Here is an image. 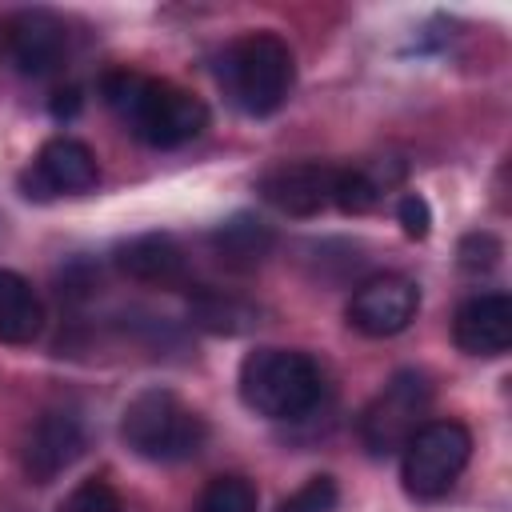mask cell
Returning <instances> with one entry per match:
<instances>
[{
  "label": "cell",
  "mask_w": 512,
  "mask_h": 512,
  "mask_svg": "<svg viewBox=\"0 0 512 512\" xmlns=\"http://www.w3.org/2000/svg\"><path fill=\"white\" fill-rule=\"evenodd\" d=\"M100 96L128 124V132L152 148H180L208 128V104L200 96L132 68L104 72Z\"/></svg>",
  "instance_id": "cell-1"
},
{
  "label": "cell",
  "mask_w": 512,
  "mask_h": 512,
  "mask_svg": "<svg viewBox=\"0 0 512 512\" xmlns=\"http://www.w3.org/2000/svg\"><path fill=\"white\" fill-rule=\"evenodd\" d=\"M324 396V372L308 352L256 348L240 360V400L268 420H300Z\"/></svg>",
  "instance_id": "cell-2"
},
{
  "label": "cell",
  "mask_w": 512,
  "mask_h": 512,
  "mask_svg": "<svg viewBox=\"0 0 512 512\" xmlns=\"http://www.w3.org/2000/svg\"><path fill=\"white\" fill-rule=\"evenodd\" d=\"M220 84L244 116H272L296 84V56L276 32H248L224 48Z\"/></svg>",
  "instance_id": "cell-3"
},
{
  "label": "cell",
  "mask_w": 512,
  "mask_h": 512,
  "mask_svg": "<svg viewBox=\"0 0 512 512\" xmlns=\"http://www.w3.org/2000/svg\"><path fill=\"white\" fill-rule=\"evenodd\" d=\"M120 436L136 456L152 464H180L204 448L208 424L172 388H144L128 400L120 416Z\"/></svg>",
  "instance_id": "cell-4"
},
{
  "label": "cell",
  "mask_w": 512,
  "mask_h": 512,
  "mask_svg": "<svg viewBox=\"0 0 512 512\" xmlns=\"http://www.w3.org/2000/svg\"><path fill=\"white\" fill-rule=\"evenodd\" d=\"M400 480L408 488V496L416 500H436L444 496L460 472L468 468L472 456V432L460 420H424L408 444L400 448Z\"/></svg>",
  "instance_id": "cell-5"
},
{
  "label": "cell",
  "mask_w": 512,
  "mask_h": 512,
  "mask_svg": "<svg viewBox=\"0 0 512 512\" xmlns=\"http://www.w3.org/2000/svg\"><path fill=\"white\" fill-rule=\"evenodd\" d=\"M428 404H432V384L420 372H412V368L396 372L376 392V400L364 408V416H360V440H364V448L372 456L400 452L408 444V436L424 424Z\"/></svg>",
  "instance_id": "cell-6"
},
{
  "label": "cell",
  "mask_w": 512,
  "mask_h": 512,
  "mask_svg": "<svg viewBox=\"0 0 512 512\" xmlns=\"http://www.w3.org/2000/svg\"><path fill=\"white\" fill-rule=\"evenodd\" d=\"M96 180H100L96 152L84 140H76V136H52V140H44L40 152H36V160L20 176L24 196H36V200L88 192V188H96Z\"/></svg>",
  "instance_id": "cell-7"
},
{
  "label": "cell",
  "mask_w": 512,
  "mask_h": 512,
  "mask_svg": "<svg viewBox=\"0 0 512 512\" xmlns=\"http://www.w3.org/2000/svg\"><path fill=\"white\" fill-rule=\"evenodd\" d=\"M416 308H420V288L408 276L384 272V276L364 280L352 292V300H348V324L360 336L384 340V336L404 332L416 320Z\"/></svg>",
  "instance_id": "cell-8"
},
{
  "label": "cell",
  "mask_w": 512,
  "mask_h": 512,
  "mask_svg": "<svg viewBox=\"0 0 512 512\" xmlns=\"http://www.w3.org/2000/svg\"><path fill=\"white\" fill-rule=\"evenodd\" d=\"M80 452H84L80 416L68 408H48L36 416V424L28 428V436L20 444V468L32 484H52L60 472H68L76 464Z\"/></svg>",
  "instance_id": "cell-9"
},
{
  "label": "cell",
  "mask_w": 512,
  "mask_h": 512,
  "mask_svg": "<svg viewBox=\"0 0 512 512\" xmlns=\"http://www.w3.org/2000/svg\"><path fill=\"white\" fill-rule=\"evenodd\" d=\"M332 188H336V168L320 160L276 164L256 184L260 200L284 216H320L332 204Z\"/></svg>",
  "instance_id": "cell-10"
},
{
  "label": "cell",
  "mask_w": 512,
  "mask_h": 512,
  "mask_svg": "<svg viewBox=\"0 0 512 512\" xmlns=\"http://www.w3.org/2000/svg\"><path fill=\"white\" fill-rule=\"evenodd\" d=\"M452 340L468 356H504L512 348V300L504 292L468 296L452 316Z\"/></svg>",
  "instance_id": "cell-11"
},
{
  "label": "cell",
  "mask_w": 512,
  "mask_h": 512,
  "mask_svg": "<svg viewBox=\"0 0 512 512\" xmlns=\"http://www.w3.org/2000/svg\"><path fill=\"white\" fill-rule=\"evenodd\" d=\"M8 52L24 76H48L60 68V60L68 52V28L48 8L16 12L8 24Z\"/></svg>",
  "instance_id": "cell-12"
},
{
  "label": "cell",
  "mask_w": 512,
  "mask_h": 512,
  "mask_svg": "<svg viewBox=\"0 0 512 512\" xmlns=\"http://www.w3.org/2000/svg\"><path fill=\"white\" fill-rule=\"evenodd\" d=\"M116 268L136 284H176L184 276V248L168 232H140L112 252Z\"/></svg>",
  "instance_id": "cell-13"
},
{
  "label": "cell",
  "mask_w": 512,
  "mask_h": 512,
  "mask_svg": "<svg viewBox=\"0 0 512 512\" xmlns=\"http://www.w3.org/2000/svg\"><path fill=\"white\" fill-rule=\"evenodd\" d=\"M208 244H212V256L232 268V272H252L260 268L272 248H276V232L268 220H260L256 212H236L228 216L224 224H216L208 232Z\"/></svg>",
  "instance_id": "cell-14"
},
{
  "label": "cell",
  "mask_w": 512,
  "mask_h": 512,
  "mask_svg": "<svg viewBox=\"0 0 512 512\" xmlns=\"http://www.w3.org/2000/svg\"><path fill=\"white\" fill-rule=\"evenodd\" d=\"M44 328V304L36 288L12 272L0 268V344H32Z\"/></svg>",
  "instance_id": "cell-15"
},
{
  "label": "cell",
  "mask_w": 512,
  "mask_h": 512,
  "mask_svg": "<svg viewBox=\"0 0 512 512\" xmlns=\"http://www.w3.org/2000/svg\"><path fill=\"white\" fill-rule=\"evenodd\" d=\"M188 316L196 328H204L212 336H240L260 324V308L252 300L220 292V288H196L188 296Z\"/></svg>",
  "instance_id": "cell-16"
},
{
  "label": "cell",
  "mask_w": 512,
  "mask_h": 512,
  "mask_svg": "<svg viewBox=\"0 0 512 512\" xmlns=\"http://www.w3.org/2000/svg\"><path fill=\"white\" fill-rule=\"evenodd\" d=\"M384 184L368 172V168H336V188H332V204L348 216H364L380 204Z\"/></svg>",
  "instance_id": "cell-17"
},
{
  "label": "cell",
  "mask_w": 512,
  "mask_h": 512,
  "mask_svg": "<svg viewBox=\"0 0 512 512\" xmlns=\"http://www.w3.org/2000/svg\"><path fill=\"white\" fill-rule=\"evenodd\" d=\"M260 496L252 488V480L244 476H216L204 484L200 500H196V512H256Z\"/></svg>",
  "instance_id": "cell-18"
},
{
  "label": "cell",
  "mask_w": 512,
  "mask_h": 512,
  "mask_svg": "<svg viewBox=\"0 0 512 512\" xmlns=\"http://www.w3.org/2000/svg\"><path fill=\"white\" fill-rule=\"evenodd\" d=\"M336 500H340L336 480L332 476H312L292 496H284L276 512H336Z\"/></svg>",
  "instance_id": "cell-19"
},
{
  "label": "cell",
  "mask_w": 512,
  "mask_h": 512,
  "mask_svg": "<svg viewBox=\"0 0 512 512\" xmlns=\"http://www.w3.org/2000/svg\"><path fill=\"white\" fill-rule=\"evenodd\" d=\"M60 512H124V504H120V496L108 480H84L68 492Z\"/></svg>",
  "instance_id": "cell-20"
},
{
  "label": "cell",
  "mask_w": 512,
  "mask_h": 512,
  "mask_svg": "<svg viewBox=\"0 0 512 512\" xmlns=\"http://www.w3.org/2000/svg\"><path fill=\"white\" fill-rule=\"evenodd\" d=\"M500 260V240L488 232H472L460 240V268L468 272H488Z\"/></svg>",
  "instance_id": "cell-21"
},
{
  "label": "cell",
  "mask_w": 512,
  "mask_h": 512,
  "mask_svg": "<svg viewBox=\"0 0 512 512\" xmlns=\"http://www.w3.org/2000/svg\"><path fill=\"white\" fill-rule=\"evenodd\" d=\"M396 216H400V224H404V232H408L412 240H424V236H428V228H432V208H428V200H424L420 192L400 196Z\"/></svg>",
  "instance_id": "cell-22"
},
{
  "label": "cell",
  "mask_w": 512,
  "mask_h": 512,
  "mask_svg": "<svg viewBox=\"0 0 512 512\" xmlns=\"http://www.w3.org/2000/svg\"><path fill=\"white\" fill-rule=\"evenodd\" d=\"M56 96H64V100H52V112H56V116H72V112L80 108V96H76V88H68V92H56Z\"/></svg>",
  "instance_id": "cell-23"
}]
</instances>
